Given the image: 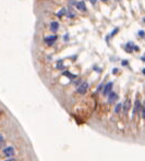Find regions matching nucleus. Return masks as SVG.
I'll return each instance as SVG.
<instances>
[{
	"mask_svg": "<svg viewBox=\"0 0 145 161\" xmlns=\"http://www.w3.org/2000/svg\"><path fill=\"white\" fill-rule=\"evenodd\" d=\"M88 83L87 82H83V83H81L80 84V86L78 87V89H76V92L80 94V95H84L86 92H87V89H88Z\"/></svg>",
	"mask_w": 145,
	"mask_h": 161,
	"instance_id": "1",
	"label": "nucleus"
},
{
	"mask_svg": "<svg viewBox=\"0 0 145 161\" xmlns=\"http://www.w3.org/2000/svg\"><path fill=\"white\" fill-rule=\"evenodd\" d=\"M112 85H114V83L112 82H108L106 85H105L104 89H103V94H104L105 96H108L111 92V88H112Z\"/></svg>",
	"mask_w": 145,
	"mask_h": 161,
	"instance_id": "2",
	"label": "nucleus"
},
{
	"mask_svg": "<svg viewBox=\"0 0 145 161\" xmlns=\"http://www.w3.org/2000/svg\"><path fill=\"white\" fill-rule=\"evenodd\" d=\"M56 40H57V35H51V36H47V37H45V41L49 46H51Z\"/></svg>",
	"mask_w": 145,
	"mask_h": 161,
	"instance_id": "3",
	"label": "nucleus"
},
{
	"mask_svg": "<svg viewBox=\"0 0 145 161\" xmlns=\"http://www.w3.org/2000/svg\"><path fill=\"white\" fill-rule=\"evenodd\" d=\"M117 99H118V96H117L116 92H110L107 97V101L109 102V104H114Z\"/></svg>",
	"mask_w": 145,
	"mask_h": 161,
	"instance_id": "4",
	"label": "nucleus"
},
{
	"mask_svg": "<svg viewBox=\"0 0 145 161\" xmlns=\"http://www.w3.org/2000/svg\"><path fill=\"white\" fill-rule=\"evenodd\" d=\"M140 110H141V102H140V99L136 98L135 104H134V108H133V114H135L136 112H139Z\"/></svg>",
	"mask_w": 145,
	"mask_h": 161,
	"instance_id": "5",
	"label": "nucleus"
},
{
	"mask_svg": "<svg viewBox=\"0 0 145 161\" xmlns=\"http://www.w3.org/2000/svg\"><path fill=\"white\" fill-rule=\"evenodd\" d=\"M58 29H59V23L58 22H51V24H50V31L56 33Z\"/></svg>",
	"mask_w": 145,
	"mask_h": 161,
	"instance_id": "6",
	"label": "nucleus"
},
{
	"mask_svg": "<svg viewBox=\"0 0 145 161\" xmlns=\"http://www.w3.org/2000/svg\"><path fill=\"white\" fill-rule=\"evenodd\" d=\"M76 8L81 11H86V6L84 1H80V2H76Z\"/></svg>",
	"mask_w": 145,
	"mask_h": 161,
	"instance_id": "7",
	"label": "nucleus"
},
{
	"mask_svg": "<svg viewBox=\"0 0 145 161\" xmlns=\"http://www.w3.org/2000/svg\"><path fill=\"white\" fill-rule=\"evenodd\" d=\"M130 106H131V102H130V100L128 99L123 104V111H124V113H127V112H128V110L130 109Z\"/></svg>",
	"mask_w": 145,
	"mask_h": 161,
	"instance_id": "8",
	"label": "nucleus"
},
{
	"mask_svg": "<svg viewBox=\"0 0 145 161\" xmlns=\"http://www.w3.org/2000/svg\"><path fill=\"white\" fill-rule=\"evenodd\" d=\"M134 47H135V46H134L132 43H128L124 48H126V50H127L128 52H132V50L134 49Z\"/></svg>",
	"mask_w": 145,
	"mask_h": 161,
	"instance_id": "9",
	"label": "nucleus"
},
{
	"mask_svg": "<svg viewBox=\"0 0 145 161\" xmlns=\"http://www.w3.org/2000/svg\"><path fill=\"white\" fill-rule=\"evenodd\" d=\"M66 14H67V9H66V8H62V9L57 13V17H62L63 15H66Z\"/></svg>",
	"mask_w": 145,
	"mask_h": 161,
	"instance_id": "10",
	"label": "nucleus"
},
{
	"mask_svg": "<svg viewBox=\"0 0 145 161\" xmlns=\"http://www.w3.org/2000/svg\"><path fill=\"white\" fill-rule=\"evenodd\" d=\"M121 108H123V106H122V104H118L116 106V108H115V113L118 114L120 112V110H121Z\"/></svg>",
	"mask_w": 145,
	"mask_h": 161,
	"instance_id": "11",
	"label": "nucleus"
},
{
	"mask_svg": "<svg viewBox=\"0 0 145 161\" xmlns=\"http://www.w3.org/2000/svg\"><path fill=\"white\" fill-rule=\"evenodd\" d=\"M57 69H59V70L64 69V66H63V64H62V61H61V60L57 62Z\"/></svg>",
	"mask_w": 145,
	"mask_h": 161,
	"instance_id": "12",
	"label": "nucleus"
},
{
	"mask_svg": "<svg viewBox=\"0 0 145 161\" xmlns=\"http://www.w3.org/2000/svg\"><path fill=\"white\" fill-rule=\"evenodd\" d=\"M75 17V13H74V12L70 9L69 11H68V17Z\"/></svg>",
	"mask_w": 145,
	"mask_h": 161,
	"instance_id": "13",
	"label": "nucleus"
},
{
	"mask_svg": "<svg viewBox=\"0 0 145 161\" xmlns=\"http://www.w3.org/2000/svg\"><path fill=\"white\" fill-rule=\"evenodd\" d=\"M141 114H142V118L145 119V104H144V106H143V108H142V112H141Z\"/></svg>",
	"mask_w": 145,
	"mask_h": 161,
	"instance_id": "14",
	"label": "nucleus"
},
{
	"mask_svg": "<svg viewBox=\"0 0 145 161\" xmlns=\"http://www.w3.org/2000/svg\"><path fill=\"white\" fill-rule=\"evenodd\" d=\"M103 86H104V83L99 84V86H98V87H97V92H100V90H102V89H104V88H103Z\"/></svg>",
	"mask_w": 145,
	"mask_h": 161,
	"instance_id": "15",
	"label": "nucleus"
},
{
	"mask_svg": "<svg viewBox=\"0 0 145 161\" xmlns=\"http://www.w3.org/2000/svg\"><path fill=\"white\" fill-rule=\"evenodd\" d=\"M139 35H140L141 37H144V36H145V32L144 31H139Z\"/></svg>",
	"mask_w": 145,
	"mask_h": 161,
	"instance_id": "16",
	"label": "nucleus"
},
{
	"mask_svg": "<svg viewBox=\"0 0 145 161\" xmlns=\"http://www.w3.org/2000/svg\"><path fill=\"white\" fill-rule=\"evenodd\" d=\"M119 31V29H114V31H112V33H111V36H114V35H116V33L117 32Z\"/></svg>",
	"mask_w": 145,
	"mask_h": 161,
	"instance_id": "17",
	"label": "nucleus"
},
{
	"mask_svg": "<svg viewBox=\"0 0 145 161\" xmlns=\"http://www.w3.org/2000/svg\"><path fill=\"white\" fill-rule=\"evenodd\" d=\"M121 64H122V65H128V61H122Z\"/></svg>",
	"mask_w": 145,
	"mask_h": 161,
	"instance_id": "18",
	"label": "nucleus"
},
{
	"mask_svg": "<svg viewBox=\"0 0 145 161\" xmlns=\"http://www.w3.org/2000/svg\"><path fill=\"white\" fill-rule=\"evenodd\" d=\"M69 2H70V5H75V1H74V0H70Z\"/></svg>",
	"mask_w": 145,
	"mask_h": 161,
	"instance_id": "19",
	"label": "nucleus"
},
{
	"mask_svg": "<svg viewBox=\"0 0 145 161\" xmlns=\"http://www.w3.org/2000/svg\"><path fill=\"white\" fill-rule=\"evenodd\" d=\"M91 2L93 3V5H95V3H96V0H91Z\"/></svg>",
	"mask_w": 145,
	"mask_h": 161,
	"instance_id": "20",
	"label": "nucleus"
},
{
	"mask_svg": "<svg viewBox=\"0 0 145 161\" xmlns=\"http://www.w3.org/2000/svg\"><path fill=\"white\" fill-rule=\"evenodd\" d=\"M64 39H66V40H68V39H69V36H68V35H66V36H64Z\"/></svg>",
	"mask_w": 145,
	"mask_h": 161,
	"instance_id": "21",
	"label": "nucleus"
},
{
	"mask_svg": "<svg viewBox=\"0 0 145 161\" xmlns=\"http://www.w3.org/2000/svg\"><path fill=\"white\" fill-rule=\"evenodd\" d=\"M141 60H143V61H145V57H142V58H141Z\"/></svg>",
	"mask_w": 145,
	"mask_h": 161,
	"instance_id": "22",
	"label": "nucleus"
},
{
	"mask_svg": "<svg viewBox=\"0 0 145 161\" xmlns=\"http://www.w3.org/2000/svg\"><path fill=\"white\" fill-rule=\"evenodd\" d=\"M143 74L145 75V69H143Z\"/></svg>",
	"mask_w": 145,
	"mask_h": 161,
	"instance_id": "23",
	"label": "nucleus"
},
{
	"mask_svg": "<svg viewBox=\"0 0 145 161\" xmlns=\"http://www.w3.org/2000/svg\"><path fill=\"white\" fill-rule=\"evenodd\" d=\"M103 2H107V0H102Z\"/></svg>",
	"mask_w": 145,
	"mask_h": 161,
	"instance_id": "24",
	"label": "nucleus"
},
{
	"mask_svg": "<svg viewBox=\"0 0 145 161\" xmlns=\"http://www.w3.org/2000/svg\"><path fill=\"white\" fill-rule=\"evenodd\" d=\"M143 21H144V22H145V17H144V19H143Z\"/></svg>",
	"mask_w": 145,
	"mask_h": 161,
	"instance_id": "25",
	"label": "nucleus"
}]
</instances>
